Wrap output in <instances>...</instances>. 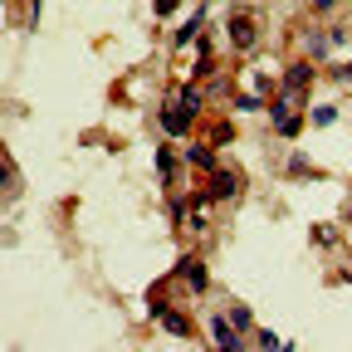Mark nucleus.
I'll use <instances>...</instances> for the list:
<instances>
[{"mask_svg": "<svg viewBox=\"0 0 352 352\" xmlns=\"http://www.w3.org/2000/svg\"><path fill=\"white\" fill-rule=\"evenodd\" d=\"M10 182H15V176H10V166H6V162H0V186H10Z\"/></svg>", "mask_w": 352, "mask_h": 352, "instance_id": "nucleus-23", "label": "nucleus"}, {"mask_svg": "<svg viewBox=\"0 0 352 352\" xmlns=\"http://www.w3.org/2000/svg\"><path fill=\"white\" fill-rule=\"evenodd\" d=\"M333 74H338V78H342V83H352V64H338V69H333Z\"/></svg>", "mask_w": 352, "mask_h": 352, "instance_id": "nucleus-21", "label": "nucleus"}, {"mask_svg": "<svg viewBox=\"0 0 352 352\" xmlns=\"http://www.w3.org/2000/svg\"><path fill=\"white\" fill-rule=\"evenodd\" d=\"M201 30H206V10L196 6V15H191V20H186L182 30H176V34H171V44H176V50H186L191 39H201Z\"/></svg>", "mask_w": 352, "mask_h": 352, "instance_id": "nucleus-9", "label": "nucleus"}, {"mask_svg": "<svg viewBox=\"0 0 352 352\" xmlns=\"http://www.w3.org/2000/svg\"><path fill=\"white\" fill-rule=\"evenodd\" d=\"M254 347H264V352H279V333H274V328H254Z\"/></svg>", "mask_w": 352, "mask_h": 352, "instance_id": "nucleus-16", "label": "nucleus"}, {"mask_svg": "<svg viewBox=\"0 0 352 352\" xmlns=\"http://www.w3.org/2000/svg\"><path fill=\"white\" fill-rule=\"evenodd\" d=\"M171 274H176V279H186V289H191V294H206V289H210V270H206L201 259H191V254L176 259V270H171Z\"/></svg>", "mask_w": 352, "mask_h": 352, "instance_id": "nucleus-2", "label": "nucleus"}, {"mask_svg": "<svg viewBox=\"0 0 352 352\" xmlns=\"http://www.w3.org/2000/svg\"><path fill=\"white\" fill-rule=\"evenodd\" d=\"M215 352H245V342H235V347H215Z\"/></svg>", "mask_w": 352, "mask_h": 352, "instance_id": "nucleus-25", "label": "nucleus"}, {"mask_svg": "<svg viewBox=\"0 0 352 352\" xmlns=\"http://www.w3.org/2000/svg\"><path fill=\"white\" fill-rule=\"evenodd\" d=\"M176 108H182V113H201V103H206V94H201V83H182V88H176V98H171Z\"/></svg>", "mask_w": 352, "mask_h": 352, "instance_id": "nucleus-8", "label": "nucleus"}, {"mask_svg": "<svg viewBox=\"0 0 352 352\" xmlns=\"http://www.w3.org/2000/svg\"><path fill=\"white\" fill-rule=\"evenodd\" d=\"M235 113H264V98L259 94H235Z\"/></svg>", "mask_w": 352, "mask_h": 352, "instance_id": "nucleus-15", "label": "nucleus"}, {"mask_svg": "<svg viewBox=\"0 0 352 352\" xmlns=\"http://www.w3.org/2000/svg\"><path fill=\"white\" fill-rule=\"evenodd\" d=\"M274 132H279V138H284V142H294V138H298V132H303V118H284V122H279Z\"/></svg>", "mask_w": 352, "mask_h": 352, "instance_id": "nucleus-17", "label": "nucleus"}, {"mask_svg": "<svg viewBox=\"0 0 352 352\" xmlns=\"http://www.w3.org/2000/svg\"><path fill=\"white\" fill-rule=\"evenodd\" d=\"M157 318H162V328H166L171 338H196V328H191V318H186V314H176V308H171V303L162 308V314H157Z\"/></svg>", "mask_w": 352, "mask_h": 352, "instance_id": "nucleus-6", "label": "nucleus"}, {"mask_svg": "<svg viewBox=\"0 0 352 352\" xmlns=\"http://www.w3.org/2000/svg\"><path fill=\"white\" fill-rule=\"evenodd\" d=\"M157 171H162V182H171V171H176V152L171 147H157Z\"/></svg>", "mask_w": 352, "mask_h": 352, "instance_id": "nucleus-14", "label": "nucleus"}, {"mask_svg": "<svg viewBox=\"0 0 352 352\" xmlns=\"http://www.w3.org/2000/svg\"><path fill=\"white\" fill-rule=\"evenodd\" d=\"M226 318H230V328H235L240 338H245V333H254V314H250V303H240V298H235V303H226Z\"/></svg>", "mask_w": 352, "mask_h": 352, "instance_id": "nucleus-10", "label": "nucleus"}, {"mask_svg": "<svg viewBox=\"0 0 352 352\" xmlns=\"http://www.w3.org/2000/svg\"><path fill=\"white\" fill-rule=\"evenodd\" d=\"M308 122H314V127H333V122H338V108H333V103L308 108Z\"/></svg>", "mask_w": 352, "mask_h": 352, "instance_id": "nucleus-13", "label": "nucleus"}, {"mask_svg": "<svg viewBox=\"0 0 352 352\" xmlns=\"http://www.w3.org/2000/svg\"><path fill=\"white\" fill-rule=\"evenodd\" d=\"M176 10V0H157V15H171Z\"/></svg>", "mask_w": 352, "mask_h": 352, "instance_id": "nucleus-22", "label": "nucleus"}, {"mask_svg": "<svg viewBox=\"0 0 352 352\" xmlns=\"http://www.w3.org/2000/svg\"><path fill=\"white\" fill-rule=\"evenodd\" d=\"M186 162H191V166H201V171H215V147L191 142V147H186Z\"/></svg>", "mask_w": 352, "mask_h": 352, "instance_id": "nucleus-11", "label": "nucleus"}, {"mask_svg": "<svg viewBox=\"0 0 352 352\" xmlns=\"http://www.w3.org/2000/svg\"><path fill=\"white\" fill-rule=\"evenodd\" d=\"M279 352H294V342H279Z\"/></svg>", "mask_w": 352, "mask_h": 352, "instance_id": "nucleus-26", "label": "nucleus"}, {"mask_svg": "<svg viewBox=\"0 0 352 352\" xmlns=\"http://www.w3.org/2000/svg\"><path fill=\"white\" fill-rule=\"evenodd\" d=\"M210 342H215V347H235V342H245V338L230 328L226 314H210Z\"/></svg>", "mask_w": 352, "mask_h": 352, "instance_id": "nucleus-7", "label": "nucleus"}, {"mask_svg": "<svg viewBox=\"0 0 352 352\" xmlns=\"http://www.w3.org/2000/svg\"><path fill=\"white\" fill-rule=\"evenodd\" d=\"M289 176H294V182H308V176H323V171L308 162L303 152H294V157H289Z\"/></svg>", "mask_w": 352, "mask_h": 352, "instance_id": "nucleus-12", "label": "nucleus"}, {"mask_svg": "<svg viewBox=\"0 0 352 352\" xmlns=\"http://www.w3.org/2000/svg\"><path fill=\"white\" fill-rule=\"evenodd\" d=\"M314 74H318V64H314V59H298V64H289V69H284V88H289V94H303V88L314 83Z\"/></svg>", "mask_w": 352, "mask_h": 352, "instance_id": "nucleus-5", "label": "nucleus"}, {"mask_svg": "<svg viewBox=\"0 0 352 352\" xmlns=\"http://www.w3.org/2000/svg\"><path fill=\"white\" fill-rule=\"evenodd\" d=\"M39 6H44V0H30V20H39Z\"/></svg>", "mask_w": 352, "mask_h": 352, "instance_id": "nucleus-24", "label": "nucleus"}, {"mask_svg": "<svg viewBox=\"0 0 352 352\" xmlns=\"http://www.w3.org/2000/svg\"><path fill=\"white\" fill-rule=\"evenodd\" d=\"M230 142H235V127H230V122H220V127L210 132V147H230Z\"/></svg>", "mask_w": 352, "mask_h": 352, "instance_id": "nucleus-18", "label": "nucleus"}, {"mask_svg": "<svg viewBox=\"0 0 352 352\" xmlns=\"http://www.w3.org/2000/svg\"><path fill=\"white\" fill-rule=\"evenodd\" d=\"M308 6H314V10L323 15V10H333V6H338V0H308Z\"/></svg>", "mask_w": 352, "mask_h": 352, "instance_id": "nucleus-20", "label": "nucleus"}, {"mask_svg": "<svg viewBox=\"0 0 352 352\" xmlns=\"http://www.w3.org/2000/svg\"><path fill=\"white\" fill-rule=\"evenodd\" d=\"M226 34H230V44H235V50H254V39H259V25H254L245 10H235V15L226 20Z\"/></svg>", "mask_w": 352, "mask_h": 352, "instance_id": "nucleus-3", "label": "nucleus"}, {"mask_svg": "<svg viewBox=\"0 0 352 352\" xmlns=\"http://www.w3.org/2000/svg\"><path fill=\"white\" fill-rule=\"evenodd\" d=\"M240 191H245V176L230 171V166H215V171H210V186H206V201H230V196H240Z\"/></svg>", "mask_w": 352, "mask_h": 352, "instance_id": "nucleus-1", "label": "nucleus"}, {"mask_svg": "<svg viewBox=\"0 0 352 352\" xmlns=\"http://www.w3.org/2000/svg\"><path fill=\"white\" fill-rule=\"evenodd\" d=\"M308 59H314V64L328 59V39H323V34H308Z\"/></svg>", "mask_w": 352, "mask_h": 352, "instance_id": "nucleus-19", "label": "nucleus"}, {"mask_svg": "<svg viewBox=\"0 0 352 352\" xmlns=\"http://www.w3.org/2000/svg\"><path fill=\"white\" fill-rule=\"evenodd\" d=\"M191 122H196V118H191V113H182L171 98L162 103V127H166V138H186V132H191Z\"/></svg>", "mask_w": 352, "mask_h": 352, "instance_id": "nucleus-4", "label": "nucleus"}]
</instances>
